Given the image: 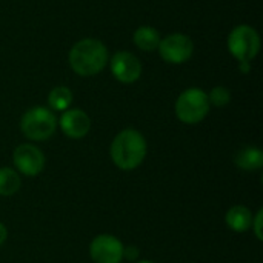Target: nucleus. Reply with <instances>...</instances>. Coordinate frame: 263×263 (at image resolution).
Masks as SVG:
<instances>
[{
    "instance_id": "1",
    "label": "nucleus",
    "mask_w": 263,
    "mask_h": 263,
    "mask_svg": "<svg viewBox=\"0 0 263 263\" xmlns=\"http://www.w3.org/2000/svg\"><path fill=\"white\" fill-rule=\"evenodd\" d=\"M69 66L80 77H92L103 71L109 62L108 48L97 39H82L69 49Z\"/></svg>"
},
{
    "instance_id": "2",
    "label": "nucleus",
    "mask_w": 263,
    "mask_h": 263,
    "mask_svg": "<svg viewBox=\"0 0 263 263\" xmlns=\"http://www.w3.org/2000/svg\"><path fill=\"white\" fill-rule=\"evenodd\" d=\"M148 153V145L143 134L134 128L120 131L109 146V156L112 163L123 171H133L139 168Z\"/></svg>"
},
{
    "instance_id": "3",
    "label": "nucleus",
    "mask_w": 263,
    "mask_h": 263,
    "mask_svg": "<svg viewBox=\"0 0 263 263\" xmlns=\"http://www.w3.org/2000/svg\"><path fill=\"white\" fill-rule=\"evenodd\" d=\"M23 136L34 142H45L51 139L57 129V119L54 111L45 106L29 108L20 120Z\"/></svg>"
},
{
    "instance_id": "4",
    "label": "nucleus",
    "mask_w": 263,
    "mask_h": 263,
    "mask_svg": "<svg viewBox=\"0 0 263 263\" xmlns=\"http://www.w3.org/2000/svg\"><path fill=\"white\" fill-rule=\"evenodd\" d=\"M210 100L208 94L200 88H188L185 89L176 100L174 111L177 119L185 125H197L200 123L210 112Z\"/></svg>"
},
{
    "instance_id": "5",
    "label": "nucleus",
    "mask_w": 263,
    "mask_h": 263,
    "mask_svg": "<svg viewBox=\"0 0 263 263\" xmlns=\"http://www.w3.org/2000/svg\"><path fill=\"white\" fill-rule=\"evenodd\" d=\"M227 46L237 62H251L260 51V35L250 25H237L230 32Z\"/></svg>"
},
{
    "instance_id": "6",
    "label": "nucleus",
    "mask_w": 263,
    "mask_h": 263,
    "mask_svg": "<svg viewBox=\"0 0 263 263\" xmlns=\"http://www.w3.org/2000/svg\"><path fill=\"white\" fill-rule=\"evenodd\" d=\"M157 51L166 63L182 65L191 59L194 52V43L190 35L183 32H173L160 40Z\"/></svg>"
},
{
    "instance_id": "7",
    "label": "nucleus",
    "mask_w": 263,
    "mask_h": 263,
    "mask_svg": "<svg viewBox=\"0 0 263 263\" xmlns=\"http://www.w3.org/2000/svg\"><path fill=\"white\" fill-rule=\"evenodd\" d=\"M12 163L18 174L35 177L45 168V156L35 145L22 143L12 153Z\"/></svg>"
},
{
    "instance_id": "8",
    "label": "nucleus",
    "mask_w": 263,
    "mask_h": 263,
    "mask_svg": "<svg viewBox=\"0 0 263 263\" xmlns=\"http://www.w3.org/2000/svg\"><path fill=\"white\" fill-rule=\"evenodd\" d=\"M89 256L94 263H120L123 243L112 234H99L89 243Z\"/></svg>"
},
{
    "instance_id": "9",
    "label": "nucleus",
    "mask_w": 263,
    "mask_h": 263,
    "mask_svg": "<svg viewBox=\"0 0 263 263\" xmlns=\"http://www.w3.org/2000/svg\"><path fill=\"white\" fill-rule=\"evenodd\" d=\"M109 68L114 79L126 85L137 82L142 76V63L129 51H117L109 59Z\"/></svg>"
},
{
    "instance_id": "10",
    "label": "nucleus",
    "mask_w": 263,
    "mask_h": 263,
    "mask_svg": "<svg viewBox=\"0 0 263 263\" xmlns=\"http://www.w3.org/2000/svg\"><path fill=\"white\" fill-rule=\"evenodd\" d=\"M57 123L60 125V129L66 137L76 139V140L83 139L91 131L89 116L83 109H79V108L63 111Z\"/></svg>"
},
{
    "instance_id": "11",
    "label": "nucleus",
    "mask_w": 263,
    "mask_h": 263,
    "mask_svg": "<svg viewBox=\"0 0 263 263\" xmlns=\"http://www.w3.org/2000/svg\"><path fill=\"white\" fill-rule=\"evenodd\" d=\"M225 222L228 228L234 233H245L251 228L253 222V213L243 206V205H236L228 210L225 216Z\"/></svg>"
},
{
    "instance_id": "12",
    "label": "nucleus",
    "mask_w": 263,
    "mask_h": 263,
    "mask_svg": "<svg viewBox=\"0 0 263 263\" xmlns=\"http://www.w3.org/2000/svg\"><path fill=\"white\" fill-rule=\"evenodd\" d=\"M234 163L237 168L245 171H257L263 166V153L257 146H245L239 149L234 156Z\"/></svg>"
},
{
    "instance_id": "13",
    "label": "nucleus",
    "mask_w": 263,
    "mask_h": 263,
    "mask_svg": "<svg viewBox=\"0 0 263 263\" xmlns=\"http://www.w3.org/2000/svg\"><path fill=\"white\" fill-rule=\"evenodd\" d=\"M162 40V35L160 32L153 28V26H140L134 31V35H133V42L134 45L140 49V51H145V52H151V51H156L159 48V43Z\"/></svg>"
},
{
    "instance_id": "14",
    "label": "nucleus",
    "mask_w": 263,
    "mask_h": 263,
    "mask_svg": "<svg viewBox=\"0 0 263 263\" xmlns=\"http://www.w3.org/2000/svg\"><path fill=\"white\" fill-rule=\"evenodd\" d=\"M20 186H22V179L15 170L8 166L0 168V196L3 197L14 196L15 193H18Z\"/></svg>"
},
{
    "instance_id": "15",
    "label": "nucleus",
    "mask_w": 263,
    "mask_h": 263,
    "mask_svg": "<svg viewBox=\"0 0 263 263\" xmlns=\"http://www.w3.org/2000/svg\"><path fill=\"white\" fill-rule=\"evenodd\" d=\"M72 103V92L68 86H55L48 94V105L51 111H66Z\"/></svg>"
},
{
    "instance_id": "16",
    "label": "nucleus",
    "mask_w": 263,
    "mask_h": 263,
    "mask_svg": "<svg viewBox=\"0 0 263 263\" xmlns=\"http://www.w3.org/2000/svg\"><path fill=\"white\" fill-rule=\"evenodd\" d=\"M208 100H210L211 106L223 108L231 102V92L225 86H214L208 94Z\"/></svg>"
},
{
    "instance_id": "17",
    "label": "nucleus",
    "mask_w": 263,
    "mask_h": 263,
    "mask_svg": "<svg viewBox=\"0 0 263 263\" xmlns=\"http://www.w3.org/2000/svg\"><path fill=\"white\" fill-rule=\"evenodd\" d=\"M262 217H263V210L260 208V210L253 216V222H251V228H253V231H254V234H256L257 240H263Z\"/></svg>"
},
{
    "instance_id": "18",
    "label": "nucleus",
    "mask_w": 263,
    "mask_h": 263,
    "mask_svg": "<svg viewBox=\"0 0 263 263\" xmlns=\"http://www.w3.org/2000/svg\"><path fill=\"white\" fill-rule=\"evenodd\" d=\"M139 256H140V250L136 245L123 247V259H126L128 262H137Z\"/></svg>"
},
{
    "instance_id": "19",
    "label": "nucleus",
    "mask_w": 263,
    "mask_h": 263,
    "mask_svg": "<svg viewBox=\"0 0 263 263\" xmlns=\"http://www.w3.org/2000/svg\"><path fill=\"white\" fill-rule=\"evenodd\" d=\"M239 69L242 74H248L251 71V62H239Z\"/></svg>"
},
{
    "instance_id": "20",
    "label": "nucleus",
    "mask_w": 263,
    "mask_h": 263,
    "mask_svg": "<svg viewBox=\"0 0 263 263\" xmlns=\"http://www.w3.org/2000/svg\"><path fill=\"white\" fill-rule=\"evenodd\" d=\"M6 237H8V230H6V227L0 222V247L6 242Z\"/></svg>"
},
{
    "instance_id": "21",
    "label": "nucleus",
    "mask_w": 263,
    "mask_h": 263,
    "mask_svg": "<svg viewBox=\"0 0 263 263\" xmlns=\"http://www.w3.org/2000/svg\"><path fill=\"white\" fill-rule=\"evenodd\" d=\"M136 263H154V262H151V260H139V262H136Z\"/></svg>"
}]
</instances>
